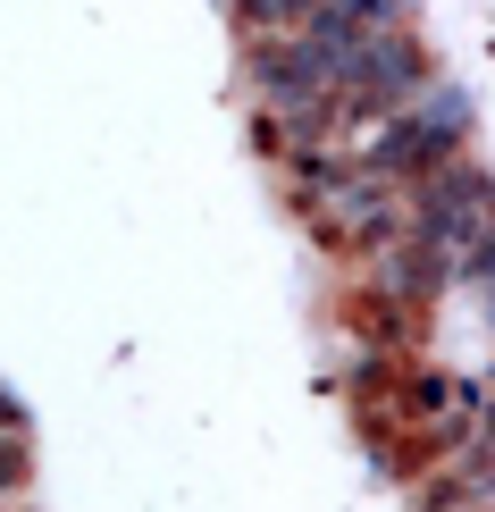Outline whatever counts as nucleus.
Wrapping results in <instances>:
<instances>
[{
    "label": "nucleus",
    "instance_id": "nucleus-1",
    "mask_svg": "<svg viewBox=\"0 0 495 512\" xmlns=\"http://www.w3.org/2000/svg\"><path fill=\"white\" fill-rule=\"evenodd\" d=\"M462 143H470V101H462V93H445V84H428L420 101H403L395 118H378L370 135L353 143V160H361V177L420 185L428 168L462 160Z\"/></svg>",
    "mask_w": 495,
    "mask_h": 512
},
{
    "label": "nucleus",
    "instance_id": "nucleus-2",
    "mask_svg": "<svg viewBox=\"0 0 495 512\" xmlns=\"http://www.w3.org/2000/svg\"><path fill=\"white\" fill-rule=\"evenodd\" d=\"M34 487V437H0V504H17Z\"/></svg>",
    "mask_w": 495,
    "mask_h": 512
},
{
    "label": "nucleus",
    "instance_id": "nucleus-3",
    "mask_svg": "<svg viewBox=\"0 0 495 512\" xmlns=\"http://www.w3.org/2000/svg\"><path fill=\"white\" fill-rule=\"evenodd\" d=\"M470 445H487V454H495V378L479 387V429H470Z\"/></svg>",
    "mask_w": 495,
    "mask_h": 512
},
{
    "label": "nucleus",
    "instance_id": "nucleus-4",
    "mask_svg": "<svg viewBox=\"0 0 495 512\" xmlns=\"http://www.w3.org/2000/svg\"><path fill=\"white\" fill-rule=\"evenodd\" d=\"M0 512H34V504H26V496H17V504H0Z\"/></svg>",
    "mask_w": 495,
    "mask_h": 512
},
{
    "label": "nucleus",
    "instance_id": "nucleus-5",
    "mask_svg": "<svg viewBox=\"0 0 495 512\" xmlns=\"http://www.w3.org/2000/svg\"><path fill=\"white\" fill-rule=\"evenodd\" d=\"M487 319H495V286H487Z\"/></svg>",
    "mask_w": 495,
    "mask_h": 512
}]
</instances>
